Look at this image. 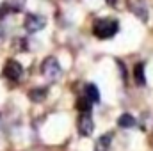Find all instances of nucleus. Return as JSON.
Instances as JSON below:
<instances>
[{"mask_svg":"<svg viewBox=\"0 0 153 151\" xmlns=\"http://www.w3.org/2000/svg\"><path fill=\"white\" fill-rule=\"evenodd\" d=\"M116 2H117V0H107V4H109V5H116Z\"/></svg>","mask_w":153,"mask_h":151,"instance_id":"nucleus-15","label":"nucleus"},{"mask_svg":"<svg viewBox=\"0 0 153 151\" xmlns=\"http://www.w3.org/2000/svg\"><path fill=\"white\" fill-rule=\"evenodd\" d=\"M111 142H112V133H105V135H102L98 141H96V151H107L111 148Z\"/></svg>","mask_w":153,"mask_h":151,"instance_id":"nucleus-9","label":"nucleus"},{"mask_svg":"<svg viewBox=\"0 0 153 151\" xmlns=\"http://www.w3.org/2000/svg\"><path fill=\"white\" fill-rule=\"evenodd\" d=\"M9 13H13V7H11V4H9V2L2 4V5H0V20H2V18H5Z\"/></svg>","mask_w":153,"mask_h":151,"instance_id":"nucleus-13","label":"nucleus"},{"mask_svg":"<svg viewBox=\"0 0 153 151\" xmlns=\"http://www.w3.org/2000/svg\"><path fill=\"white\" fill-rule=\"evenodd\" d=\"M85 98L91 101V103H98L100 101V91L94 84H87L85 85Z\"/></svg>","mask_w":153,"mask_h":151,"instance_id":"nucleus-8","label":"nucleus"},{"mask_svg":"<svg viewBox=\"0 0 153 151\" xmlns=\"http://www.w3.org/2000/svg\"><path fill=\"white\" fill-rule=\"evenodd\" d=\"M134 76H135V82H137V85H144V84H146V75H144V64H143V62L135 64V68H134Z\"/></svg>","mask_w":153,"mask_h":151,"instance_id":"nucleus-11","label":"nucleus"},{"mask_svg":"<svg viewBox=\"0 0 153 151\" xmlns=\"http://www.w3.org/2000/svg\"><path fill=\"white\" fill-rule=\"evenodd\" d=\"M119 30V25L116 20H109V18H103V20H96L94 25H93V34L98 39H111L114 38Z\"/></svg>","mask_w":153,"mask_h":151,"instance_id":"nucleus-1","label":"nucleus"},{"mask_svg":"<svg viewBox=\"0 0 153 151\" xmlns=\"http://www.w3.org/2000/svg\"><path fill=\"white\" fill-rule=\"evenodd\" d=\"M46 94H48V89H46V87H34V89L29 91V98H30V101H34V103L45 101V100H46Z\"/></svg>","mask_w":153,"mask_h":151,"instance_id":"nucleus-7","label":"nucleus"},{"mask_svg":"<svg viewBox=\"0 0 153 151\" xmlns=\"http://www.w3.org/2000/svg\"><path fill=\"white\" fill-rule=\"evenodd\" d=\"M78 133L82 135V137H89L91 133H93V130H94V123H93V117H91V114L89 112H82L80 114V117H78Z\"/></svg>","mask_w":153,"mask_h":151,"instance_id":"nucleus-5","label":"nucleus"},{"mask_svg":"<svg viewBox=\"0 0 153 151\" xmlns=\"http://www.w3.org/2000/svg\"><path fill=\"white\" fill-rule=\"evenodd\" d=\"M4 38H5V32H4V30H2V29H0V43H2V41H4Z\"/></svg>","mask_w":153,"mask_h":151,"instance_id":"nucleus-14","label":"nucleus"},{"mask_svg":"<svg viewBox=\"0 0 153 151\" xmlns=\"http://www.w3.org/2000/svg\"><path fill=\"white\" fill-rule=\"evenodd\" d=\"M135 117L132 115V114H121L119 115V119H117V124L121 126V128H134L135 126Z\"/></svg>","mask_w":153,"mask_h":151,"instance_id":"nucleus-10","label":"nucleus"},{"mask_svg":"<svg viewBox=\"0 0 153 151\" xmlns=\"http://www.w3.org/2000/svg\"><path fill=\"white\" fill-rule=\"evenodd\" d=\"M0 121H2V115H0ZM0 126H2V124H0Z\"/></svg>","mask_w":153,"mask_h":151,"instance_id":"nucleus-16","label":"nucleus"},{"mask_svg":"<svg viewBox=\"0 0 153 151\" xmlns=\"http://www.w3.org/2000/svg\"><path fill=\"white\" fill-rule=\"evenodd\" d=\"M128 7L141 21H148V7L143 0H128Z\"/></svg>","mask_w":153,"mask_h":151,"instance_id":"nucleus-6","label":"nucleus"},{"mask_svg":"<svg viewBox=\"0 0 153 151\" xmlns=\"http://www.w3.org/2000/svg\"><path fill=\"white\" fill-rule=\"evenodd\" d=\"M76 107H78V110H80V112H91V101H89V100H87L85 96L78 100Z\"/></svg>","mask_w":153,"mask_h":151,"instance_id":"nucleus-12","label":"nucleus"},{"mask_svg":"<svg viewBox=\"0 0 153 151\" xmlns=\"http://www.w3.org/2000/svg\"><path fill=\"white\" fill-rule=\"evenodd\" d=\"M41 73L46 80L50 82H57L61 76V64L55 57H46L41 64Z\"/></svg>","mask_w":153,"mask_h":151,"instance_id":"nucleus-2","label":"nucleus"},{"mask_svg":"<svg viewBox=\"0 0 153 151\" xmlns=\"http://www.w3.org/2000/svg\"><path fill=\"white\" fill-rule=\"evenodd\" d=\"M2 73L4 76L7 78V80H13V82H18L22 75H23V66L18 62V61H14V59H9L5 64H4V70H2Z\"/></svg>","mask_w":153,"mask_h":151,"instance_id":"nucleus-3","label":"nucleus"},{"mask_svg":"<svg viewBox=\"0 0 153 151\" xmlns=\"http://www.w3.org/2000/svg\"><path fill=\"white\" fill-rule=\"evenodd\" d=\"M45 25H46V18L41 14H27V18H25V29L30 34H36L39 30H43Z\"/></svg>","mask_w":153,"mask_h":151,"instance_id":"nucleus-4","label":"nucleus"}]
</instances>
